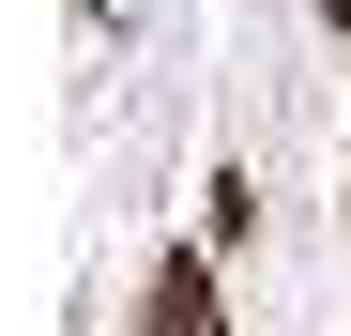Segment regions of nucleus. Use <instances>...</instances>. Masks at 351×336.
I'll use <instances>...</instances> for the list:
<instances>
[{
  "label": "nucleus",
  "instance_id": "1",
  "mask_svg": "<svg viewBox=\"0 0 351 336\" xmlns=\"http://www.w3.org/2000/svg\"><path fill=\"white\" fill-rule=\"evenodd\" d=\"M153 336H229L214 321V260H153Z\"/></svg>",
  "mask_w": 351,
  "mask_h": 336
},
{
  "label": "nucleus",
  "instance_id": "2",
  "mask_svg": "<svg viewBox=\"0 0 351 336\" xmlns=\"http://www.w3.org/2000/svg\"><path fill=\"white\" fill-rule=\"evenodd\" d=\"M321 16H336V31H351V0H321Z\"/></svg>",
  "mask_w": 351,
  "mask_h": 336
}]
</instances>
